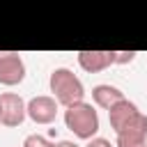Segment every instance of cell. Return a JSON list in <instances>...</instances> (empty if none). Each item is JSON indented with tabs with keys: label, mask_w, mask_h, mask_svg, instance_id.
<instances>
[{
	"label": "cell",
	"mask_w": 147,
	"mask_h": 147,
	"mask_svg": "<svg viewBox=\"0 0 147 147\" xmlns=\"http://www.w3.org/2000/svg\"><path fill=\"white\" fill-rule=\"evenodd\" d=\"M48 90H51V96L64 108L85 101V87H83L80 78L67 67H57L51 71Z\"/></svg>",
	"instance_id": "cell-1"
},
{
	"label": "cell",
	"mask_w": 147,
	"mask_h": 147,
	"mask_svg": "<svg viewBox=\"0 0 147 147\" xmlns=\"http://www.w3.org/2000/svg\"><path fill=\"white\" fill-rule=\"evenodd\" d=\"M64 126L80 140H92L99 133V113L92 103L80 101L76 106L64 108Z\"/></svg>",
	"instance_id": "cell-2"
},
{
	"label": "cell",
	"mask_w": 147,
	"mask_h": 147,
	"mask_svg": "<svg viewBox=\"0 0 147 147\" xmlns=\"http://www.w3.org/2000/svg\"><path fill=\"white\" fill-rule=\"evenodd\" d=\"M0 106H2V119H0V124L7 126V129L21 126L23 119L28 117V103L16 92H2L0 94Z\"/></svg>",
	"instance_id": "cell-3"
},
{
	"label": "cell",
	"mask_w": 147,
	"mask_h": 147,
	"mask_svg": "<svg viewBox=\"0 0 147 147\" xmlns=\"http://www.w3.org/2000/svg\"><path fill=\"white\" fill-rule=\"evenodd\" d=\"M25 78V62L16 51H0V85L14 87Z\"/></svg>",
	"instance_id": "cell-4"
},
{
	"label": "cell",
	"mask_w": 147,
	"mask_h": 147,
	"mask_svg": "<svg viewBox=\"0 0 147 147\" xmlns=\"http://www.w3.org/2000/svg\"><path fill=\"white\" fill-rule=\"evenodd\" d=\"M57 108L60 103L51 94H39L28 101V117L34 124H53L57 117Z\"/></svg>",
	"instance_id": "cell-5"
},
{
	"label": "cell",
	"mask_w": 147,
	"mask_h": 147,
	"mask_svg": "<svg viewBox=\"0 0 147 147\" xmlns=\"http://www.w3.org/2000/svg\"><path fill=\"white\" fill-rule=\"evenodd\" d=\"M142 113L138 110V106L129 99H122L119 103H115L110 110H108V122H110V129L115 131V136L119 131H124L126 126H131Z\"/></svg>",
	"instance_id": "cell-6"
},
{
	"label": "cell",
	"mask_w": 147,
	"mask_h": 147,
	"mask_svg": "<svg viewBox=\"0 0 147 147\" xmlns=\"http://www.w3.org/2000/svg\"><path fill=\"white\" fill-rule=\"evenodd\" d=\"M115 147H147V115H140L131 126L119 131Z\"/></svg>",
	"instance_id": "cell-7"
},
{
	"label": "cell",
	"mask_w": 147,
	"mask_h": 147,
	"mask_svg": "<svg viewBox=\"0 0 147 147\" xmlns=\"http://www.w3.org/2000/svg\"><path fill=\"white\" fill-rule=\"evenodd\" d=\"M78 67L87 74H99L103 69H108L113 62V51H78L76 53Z\"/></svg>",
	"instance_id": "cell-8"
},
{
	"label": "cell",
	"mask_w": 147,
	"mask_h": 147,
	"mask_svg": "<svg viewBox=\"0 0 147 147\" xmlns=\"http://www.w3.org/2000/svg\"><path fill=\"white\" fill-rule=\"evenodd\" d=\"M124 96V92L110 83H101V85H94L92 87V101L96 108H103V110H110L115 103H119Z\"/></svg>",
	"instance_id": "cell-9"
},
{
	"label": "cell",
	"mask_w": 147,
	"mask_h": 147,
	"mask_svg": "<svg viewBox=\"0 0 147 147\" xmlns=\"http://www.w3.org/2000/svg\"><path fill=\"white\" fill-rule=\"evenodd\" d=\"M23 147H55V142H51L46 136L30 133V136H25V140H23Z\"/></svg>",
	"instance_id": "cell-10"
},
{
	"label": "cell",
	"mask_w": 147,
	"mask_h": 147,
	"mask_svg": "<svg viewBox=\"0 0 147 147\" xmlns=\"http://www.w3.org/2000/svg\"><path fill=\"white\" fill-rule=\"evenodd\" d=\"M136 51H113V62L115 64H131L136 60Z\"/></svg>",
	"instance_id": "cell-11"
},
{
	"label": "cell",
	"mask_w": 147,
	"mask_h": 147,
	"mask_svg": "<svg viewBox=\"0 0 147 147\" xmlns=\"http://www.w3.org/2000/svg\"><path fill=\"white\" fill-rule=\"evenodd\" d=\"M87 147H115V145H113L110 140H106V138H99V136H96V138H92V140L87 142Z\"/></svg>",
	"instance_id": "cell-12"
},
{
	"label": "cell",
	"mask_w": 147,
	"mask_h": 147,
	"mask_svg": "<svg viewBox=\"0 0 147 147\" xmlns=\"http://www.w3.org/2000/svg\"><path fill=\"white\" fill-rule=\"evenodd\" d=\"M55 147H78L74 140H60V142H55Z\"/></svg>",
	"instance_id": "cell-13"
},
{
	"label": "cell",
	"mask_w": 147,
	"mask_h": 147,
	"mask_svg": "<svg viewBox=\"0 0 147 147\" xmlns=\"http://www.w3.org/2000/svg\"><path fill=\"white\" fill-rule=\"evenodd\" d=\"M0 119H2V106H0Z\"/></svg>",
	"instance_id": "cell-14"
}]
</instances>
